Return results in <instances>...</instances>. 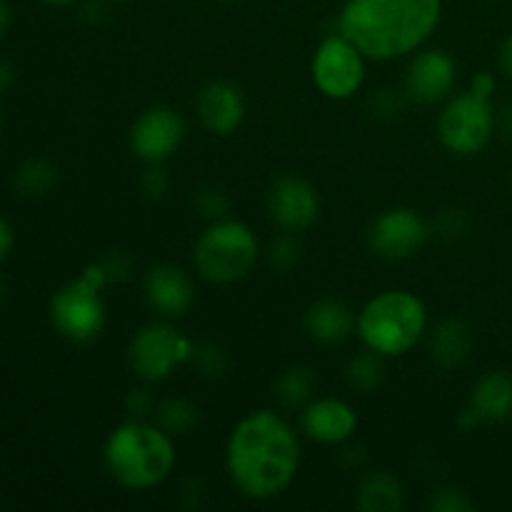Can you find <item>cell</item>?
<instances>
[{
  "instance_id": "30",
  "label": "cell",
  "mask_w": 512,
  "mask_h": 512,
  "mask_svg": "<svg viewBox=\"0 0 512 512\" xmlns=\"http://www.w3.org/2000/svg\"><path fill=\"white\" fill-rule=\"evenodd\" d=\"M470 90H475V93L480 95H488V98H493V90H495V78L490 73H478L473 78V83H470Z\"/></svg>"
},
{
  "instance_id": "4",
  "label": "cell",
  "mask_w": 512,
  "mask_h": 512,
  "mask_svg": "<svg viewBox=\"0 0 512 512\" xmlns=\"http://www.w3.org/2000/svg\"><path fill=\"white\" fill-rule=\"evenodd\" d=\"M428 328V310L410 290H385L358 315V335L380 358L403 355L418 345Z\"/></svg>"
},
{
  "instance_id": "7",
  "label": "cell",
  "mask_w": 512,
  "mask_h": 512,
  "mask_svg": "<svg viewBox=\"0 0 512 512\" xmlns=\"http://www.w3.org/2000/svg\"><path fill=\"white\" fill-rule=\"evenodd\" d=\"M495 133V110L488 95L468 90L448 100L438 118L440 143L455 155H475Z\"/></svg>"
},
{
  "instance_id": "6",
  "label": "cell",
  "mask_w": 512,
  "mask_h": 512,
  "mask_svg": "<svg viewBox=\"0 0 512 512\" xmlns=\"http://www.w3.org/2000/svg\"><path fill=\"white\" fill-rule=\"evenodd\" d=\"M110 283L103 263L88 265L78 280L63 285L50 300V320L63 338L73 343H90L103 333L105 305L100 298L103 285Z\"/></svg>"
},
{
  "instance_id": "38",
  "label": "cell",
  "mask_w": 512,
  "mask_h": 512,
  "mask_svg": "<svg viewBox=\"0 0 512 512\" xmlns=\"http://www.w3.org/2000/svg\"><path fill=\"white\" fill-rule=\"evenodd\" d=\"M0 130H3V118H0Z\"/></svg>"
},
{
  "instance_id": "33",
  "label": "cell",
  "mask_w": 512,
  "mask_h": 512,
  "mask_svg": "<svg viewBox=\"0 0 512 512\" xmlns=\"http://www.w3.org/2000/svg\"><path fill=\"white\" fill-rule=\"evenodd\" d=\"M13 83V68L5 60H0V90H5Z\"/></svg>"
},
{
  "instance_id": "9",
  "label": "cell",
  "mask_w": 512,
  "mask_h": 512,
  "mask_svg": "<svg viewBox=\"0 0 512 512\" xmlns=\"http://www.w3.org/2000/svg\"><path fill=\"white\" fill-rule=\"evenodd\" d=\"M310 73L328 98H353L365 80V55L345 35H330L315 50Z\"/></svg>"
},
{
  "instance_id": "26",
  "label": "cell",
  "mask_w": 512,
  "mask_h": 512,
  "mask_svg": "<svg viewBox=\"0 0 512 512\" xmlns=\"http://www.w3.org/2000/svg\"><path fill=\"white\" fill-rule=\"evenodd\" d=\"M198 205L210 218H220L228 210V200H225V193H220V190H208V193L200 195Z\"/></svg>"
},
{
  "instance_id": "35",
  "label": "cell",
  "mask_w": 512,
  "mask_h": 512,
  "mask_svg": "<svg viewBox=\"0 0 512 512\" xmlns=\"http://www.w3.org/2000/svg\"><path fill=\"white\" fill-rule=\"evenodd\" d=\"M503 130H505V135H508V138H512V105H510V108H505Z\"/></svg>"
},
{
  "instance_id": "23",
  "label": "cell",
  "mask_w": 512,
  "mask_h": 512,
  "mask_svg": "<svg viewBox=\"0 0 512 512\" xmlns=\"http://www.w3.org/2000/svg\"><path fill=\"white\" fill-rule=\"evenodd\" d=\"M158 418L168 433H188L198 423V410L188 400L170 398L158 408Z\"/></svg>"
},
{
  "instance_id": "18",
  "label": "cell",
  "mask_w": 512,
  "mask_h": 512,
  "mask_svg": "<svg viewBox=\"0 0 512 512\" xmlns=\"http://www.w3.org/2000/svg\"><path fill=\"white\" fill-rule=\"evenodd\" d=\"M470 408L478 413L480 420L490 423H503L512 418V375L503 370L483 375L470 395Z\"/></svg>"
},
{
  "instance_id": "36",
  "label": "cell",
  "mask_w": 512,
  "mask_h": 512,
  "mask_svg": "<svg viewBox=\"0 0 512 512\" xmlns=\"http://www.w3.org/2000/svg\"><path fill=\"white\" fill-rule=\"evenodd\" d=\"M43 3H48V5H70V3H75V0H43Z\"/></svg>"
},
{
  "instance_id": "25",
  "label": "cell",
  "mask_w": 512,
  "mask_h": 512,
  "mask_svg": "<svg viewBox=\"0 0 512 512\" xmlns=\"http://www.w3.org/2000/svg\"><path fill=\"white\" fill-rule=\"evenodd\" d=\"M430 508L438 512H468L473 510V503L465 498L463 490L458 488H440L433 493Z\"/></svg>"
},
{
  "instance_id": "5",
  "label": "cell",
  "mask_w": 512,
  "mask_h": 512,
  "mask_svg": "<svg viewBox=\"0 0 512 512\" xmlns=\"http://www.w3.org/2000/svg\"><path fill=\"white\" fill-rule=\"evenodd\" d=\"M260 255L253 230L238 220H215L195 243V268L210 283L230 285L248 278Z\"/></svg>"
},
{
  "instance_id": "2",
  "label": "cell",
  "mask_w": 512,
  "mask_h": 512,
  "mask_svg": "<svg viewBox=\"0 0 512 512\" xmlns=\"http://www.w3.org/2000/svg\"><path fill=\"white\" fill-rule=\"evenodd\" d=\"M443 0H348L338 30L365 58L393 60L418 50L438 28Z\"/></svg>"
},
{
  "instance_id": "20",
  "label": "cell",
  "mask_w": 512,
  "mask_h": 512,
  "mask_svg": "<svg viewBox=\"0 0 512 512\" xmlns=\"http://www.w3.org/2000/svg\"><path fill=\"white\" fill-rule=\"evenodd\" d=\"M470 348H473V338H470V330L460 320H445V323H440L435 328L433 340H430L433 358L443 368H458V365H463L468 360Z\"/></svg>"
},
{
  "instance_id": "15",
  "label": "cell",
  "mask_w": 512,
  "mask_h": 512,
  "mask_svg": "<svg viewBox=\"0 0 512 512\" xmlns=\"http://www.w3.org/2000/svg\"><path fill=\"white\" fill-rule=\"evenodd\" d=\"M198 115L215 135H230L245 118V100L238 85L213 80L198 93Z\"/></svg>"
},
{
  "instance_id": "29",
  "label": "cell",
  "mask_w": 512,
  "mask_h": 512,
  "mask_svg": "<svg viewBox=\"0 0 512 512\" xmlns=\"http://www.w3.org/2000/svg\"><path fill=\"white\" fill-rule=\"evenodd\" d=\"M13 250V228L5 218H0V263L10 255Z\"/></svg>"
},
{
  "instance_id": "21",
  "label": "cell",
  "mask_w": 512,
  "mask_h": 512,
  "mask_svg": "<svg viewBox=\"0 0 512 512\" xmlns=\"http://www.w3.org/2000/svg\"><path fill=\"white\" fill-rule=\"evenodd\" d=\"M55 180H58V173H55L53 165L43 158H33L25 160L18 168V173H15V188L23 195H43L53 188Z\"/></svg>"
},
{
  "instance_id": "13",
  "label": "cell",
  "mask_w": 512,
  "mask_h": 512,
  "mask_svg": "<svg viewBox=\"0 0 512 512\" xmlns=\"http://www.w3.org/2000/svg\"><path fill=\"white\" fill-rule=\"evenodd\" d=\"M455 78H458V68L445 50H423L410 63L405 88L413 100L433 105L453 93Z\"/></svg>"
},
{
  "instance_id": "11",
  "label": "cell",
  "mask_w": 512,
  "mask_h": 512,
  "mask_svg": "<svg viewBox=\"0 0 512 512\" xmlns=\"http://www.w3.org/2000/svg\"><path fill=\"white\" fill-rule=\"evenodd\" d=\"M185 123L173 108L158 105L140 115L130 128V148L145 163H163L183 143Z\"/></svg>"
},
{
  "instance_id": "24",
  "label": "cell",
  "mask_w": 512,
  "mask_h": 512,
  "mask_svg": "<svg viewBox=\"0 0 512 512\" xmlns=\"http://www.w3.org/2000/svg\"><path fill=\"white\" fill-rule=\"evenodd\" d=\"M380 378H383V365H380L378 353L368 350V353H360L358 358L350 360L348 380L353 388L373 390L380 383Z\"/></svg>"
},
{
  "instance_id": "3",
  "label": "cell",
  "mask_w": 512,
  "mask_h": 512,
  "mask_svg": "<svg viewBox=\"0 0 512 512\" xmlns=\"http://www.w3.org/2000/svg\"><path fill=\"white\" fill-rule=\"evenodd\" d=\"M175 460L178 455L168 430L140 420L115 428L103 445L105 470L128 490H148L165 483Z\"/></svg>"
},
{
  "instance_id": "27",
  "label": "cell",
  "mask_w": 512,
  "mask_h": 512,
  "mask_svg": "<svg viewBox=\"0 0 512 512\" xmlns=\"http://www.w3.org/2000/svg\"><path fill=\"white\" fill-rule=\"evenodd\" d=\"M298 248H295L293 240L283 238L278 240V243L273 245V263L278 265V268H288V265H293L295 260H298Z\"/></svg>"
},
{
  "instance_id": "8",
  "label": "cell",
  "mask_w": 512,
  "mask_h": 512,
  "mask_svg": "<svg viewBox=\"0 0 512 512\" xmlns=\"http://www.w3.org/2000/svg\"><path fill=\"white\" fill-rule=\"evenodd\" d=\"M195 345L183 333L163 323H150L133 335L128 360L133 373L145 383H158L173 375L175 368L193 360Z\"/></svg>"
},
{
  "instance_id": "34",
  "label": "cell",
  "mask_w": 512,
  "mask_h": 512,
  "mask_svg": "<svg viewBox=\"0 0 512 512\" xmlns=\"http://www.w3.org/2000/svg\"><path fill=\"white\" fill-rule=\"evenodd\" d=\"M10 25V10H8V3L5 0H0V38L5 35V30H8Z\"/></svg>"
},
{
  "instance_id": "17",
  "label": "cell",
  "mask_w": 512,
  "mask_h": 512,
  "mask_svg": "<svg viewBox=\"0 0 512 512\" xmlns=\"http://www.w3.org/2000/svg\"><path fill=\"white\" fill-rule=\"evenodd\" d=\"M305 328L318 343H343L358 330V318L338 300H320L305 315Z\"/></svg>"
},
{
  "instance_id": "19",
  "label": "cell",
  "mask_w": 512,
  "mask_h": 512,
  "mask_svg": "<svg viewBox=\"0 0 512 512\" xmlns=\"http://www.w3.org/2000/svg\"><path fill=\"white\" fill-rule=\"evenodd\" d=\"M355 503L365 512H398L405 505L403 485L388 473H373L360 483Z\"/></svg>"
},
{
  "instance_id": "37",
  "label": "cell",
  "mask_w": 512,
  "mask_h": 512,
  "mask_svg": "<svg viewBox=\"0 0 512 512\" xmlns=\"http://www.w3.org/2000/svg\"><path fill=\"white\" fill-rule=\"evenodd\" d=\"M5 298V285H3V280H0V300Z\"/></svg>"
},
{
  "instance_id": "16",
  "label": "cell",
  "mask_w": 512,
  "mask_h": 512,
  "mask_svg": "<svg viewBox=\"0 0 512 512\" xmlns=\"http://www.w3.org/2000/svg\"><path fill=\"white\" fill-rule=\"evenodd\" d=\"M145 298H148L150 308L175 318L193 305V280L175 265H155L145 275Z\"/></svg>"
},
{
  "instance_id": "32",
  "label": "cell",
  "mask_w": 512,
  "mask_h": 512,
  "mask_svg": "<svg viewBox=\"0 0 512 512\" xmlns=\"http://www.w3.org/2000/svg\"><path fill=\"white\" fill-rule=\"evenodd\" d=\"M500 65H503L505 73H508L510 78H512V35H510L508 40H505L503 53H500Z\"/></svg>"
},
{
  "instance_id": "1",
  "label": "cell",
  "mask_w": 512,
  "mask_h": 512,
  "mask_svg": "<svg viewBox=\"0 0 512 512\" xmlns=\"http://www.w3.org/2000/svg\"><path fill=\"white\" fill-rule=\"evenodd\" d=\"M225 465L235 488L250 500H273L290 488L300 468V440L275 410H253L233 428Z\"/></svg>"
},
{
  "instance_id": "22",
  "label": "cell",
  "mask_w": 512,
  "mask_h": 512,
  "mask_svg": "<svg viewBox=\"0 0 512 512\" xmlns=\"http://www.w3.org/2000/svg\"><path fill=\"white\" fill-rule=\"evenodd\" d=\"M278 398L285 405L295 408V405H303L305 400L313 395L315 390V375L310 368H290L288 373H283V378L278 380Z\"/></svg>"
},
{
  "instance_id": "12",
  "label": "cell",
  "mask_w": 512,
  "mask_h": 512,
  "mask_svg": "<svg viewBox=\"0 0 512 512\" xmlns=\"http://www.w3.org/2000/svg\"><path fill=\"white\" fill-rule=\"evenodd\" d=\"M270 215L283 230L298 233L318 220L320 200L313 185L295 175H285L270 188Z\"/></svg>"
},
{
  "instance_id": "28",
  "label": "cell",
  "mask_w": 512,
  "mask_h": 512,
  "mask_svg": "<svg viewBox=\"0 0 512 512\" xmlns=\"http://www.w3.org/2000/svg\"><path fill=\"white\" fill-rule=\"evenodd\" d=\"M143 188H145V193H150V195H163L165 190H168V175L158 168V163H153V168L145 173Z\"/></svg>"
},
{
  "instance_id": "31",
  "label": "cell",
  "mask_w": 512,
  "mask_h": 512,
  "mask_svg": "<svg viewBox=\"0 0 512 512\" xmlns=\"http://www.w3.org/2000/svg\"><path fill=\"white\" fill-rule=\"evenodd\" d=\"M128 408L133 410L135 415H145L150 410V398L145 390H133L128 398Z\"/></svg>"
},
{
  "instance_id": "14",
  "label": "cell",
  "mask_w": 512,
  "mask_h": 512,
  "mask_svg": "<svg viewBox=\"0 0 512 512\" xmlns=\"http://www.w3.org/2000/svg\"><path fill=\"white\" fill-rule=\"evenodd\" d=\"M300 425L308 438L323 445H343L358 430V415L345 400L318 398L303 410Z\"/></svg>"
},
{
  "instance_id": "10",
  "label": "cell",
  "mask_w": 512,
  "mask_h": 512,
  "mask_svg": "<svg viewBox=\"0 0 512 512\" xmlns=\"http://www.w3.org/2000/svg\"><path fill=\"white\" fill-rule=\"evenodd\" d=\"M428 235V223L415 210L393 208L375 218V223L370 225L368 243L378 258L405 260L423 248Z\"/></svg>"
}]
</instances>
